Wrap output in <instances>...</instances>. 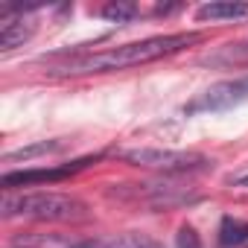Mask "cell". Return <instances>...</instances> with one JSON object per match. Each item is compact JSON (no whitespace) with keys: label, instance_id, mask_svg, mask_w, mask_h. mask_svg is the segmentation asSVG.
Wrapping results in <instances>:
<instances>
[{"label":"cell","instance_id":"cell-8","mask_svg":"<svg viewBox=\"0 0 248 248\" xmlns=\"http://www.w3.org/2000/svg\"><path fill=\"white\" fill-rule=\"evenodd\" d=\"M199 21H233V18H248V3L239 0H210L196 9Z\"/></svg>","mask_w":248,"mask_h":248},{"label":"cell","instance_id":"cell-7","mask_svg":"<svg viewBox=\"0 0 248 248\" xmlns=\"http://www.w3.org/2000/svg\"><path fill=\"white\" fill-rule=\"evenodd\" d=\"M138 196H143L155 207H175V204H184V202H196V196L184 193L175 184H140Z\"/></svg>","mask_w":248,"mask_h":248},{"label":"cell","instance_id":"cell-10","mask_svg":"<svg viewBox=\"0 0 248 248\" xmlns=\"http://www.w3.org/2000/svg\"><path fill=\"white\" fill-rule=\"evenodd\" d=\"M135 15H138V6L132 3V0H117V3L102 6V18H105V21H114V24L132 21Z\"/></svg>","mask_w":248,"mask_h":248},{"label":"cell","instance_id":"cell-3","mask_svg":"<svg viewBox=\"0 0 248 248\" xmlns=\"http://www.w3.org/2000/svg\"><path fill=\"white\" fill-rule=\"evenodd\" d=\"M123 158L135 167H149L164 172H199L213 164L199 152H175V149H129Z\"/></svg>","mask_w":248,"mask_h":248},{"label":"cell","instance_id":"cell-12","mask_svg":"<svg viewBox=\"0 0 248 248\" xmlns=\"http://www.w3.org/2000/svg\"><path fill=\"white\" fill-rule=\"evenodd\" d=\"M108 248H161V245H158L155 239L143 236V233H129V236H123V239L111 242Z\"/></svg>","mask_w":248,"mask_h":248},{"label":"cell","instance_id":"cell-5","mask_svg":"<svg viewBox=\"0 0 248 248\" xmlns=\"http://www.w3.org/2000/svg\"><path fill=\"white\" fill-rule=\"evenodd\" d=\"M93 158H79L73 164H64V167H47V170H21V172H6L3 178H0V184H3L6 190L12 187H30V184H50V181H64L70 175H76L79 170L91 167Z\"/></svg>","mask_w":248,"mask_h":248},{"label":"cell","instance_id":"cell-4","mask_svg":"<svg viewBox=\"0 0 248 248\" xmlns=\"http://www.w3.org/2000/svg\"><path fill=\"white\" fill-rule=\"evenodd\" d=\"M248 102V76H236V79H225L210 85L204 93H199L184 111L187 114H199V111H225L233 105Z\"/></svg>","mask_w":248,"mask_h":248},{"label":"cell","instance_id":"cell-1","mask_svg":"<svg viewBox=\"0 0 248 248\" xmlns=\"http://www.w3.org/2000/svg\"><path fill=\"white\" fill-rule=\"evenodd\" d=\"M196 41H199L196 32L155 35V38L132 41V44H123V47H111V50H105V53L67 59L64 64H53L50 73H56V76H85V73L123 70V67H135V64H146V62H158V59H164V56L181 53L184 47H190V44H196Z\"/></svg>","mask_w":248,"mask_h":248},{"label":"cell","instance_id":"cell-11","mask_svg":"<svg viewBox=\"0 0 248 248\" xmlns=\"http://www.w3.org/2000/svg\"><path fill=\"white\" fill-rule=\"evenodd\" d=\"M56 149H62V143H59V140H44V143L27 146V149L9 152V155H6L3 161H6V164H15V161H30V158H35V155H47V152H56Z\"/></svg>","mask_w":248,"mask_h":248},{"label":"cell","instance_id":"cell-14","mask_svg":"<svg viewBox=\"0 0 248 248\" xmlns=\"http://www.w3.org/2000/svg\"><path fill=\"white\" fill-rule=\"evenodd\" d=\"M231 184H233V187H248V172H242V175L231 178Z\"/></svg>","mask_w":248,"mask_h":248},{"label":"cell","instance_id":"cell-6","mask_svg":"<svg viewBox=\"0 0 248 248\" xmlns=\"http://www.w3.org/2000/svg\"><path fill=\"white\" fill-rule=\"evenodd\" d=\"M32 9H24V6H3V9H0V24H3V27H0V50H3V53L21 47L35 32V24L24 18V12H32Z\"/></svg>","mask_w":248,"mask_h":248},{"label":"cell","instance_id":"cell-13","mask_svg":"<svg viewBox=\"0 0 248 248\" xmlns=\"http://www.w3.org/2000/svg\"><path fill=\"white\" fill-rule=\"evenodd\" d=\"M178 248H202V242H199V233H196L190 225H184V228L178 231Z\"/></svg>","mask_w":248,"mask_h":248},{"label":"cell","instance_id":"cell-2","mask_svg":"<svg viewBox=\"0 0 248 248\" xmlns=\"http://www.w3.org/2000/svg\"><path fill=\"white\" fill-rule=\"evenodd\" d=\"M6 219H38V222H76L85 219L88 207L62 193H6L0 202Z\"/></svg>","mask_w":248,"mask_h":248},{"label":"cell","instance_id":"cell-9","mask_svg":"<svg viewBox=\"0 0 248 248\" xmlns=\"http://www.w3.org/2000/svg\"><path fill=\"white\" fill-rule=\"evenodd\" d=\"M219 242L222 245H242L248 242V222L242 219H233V216H225L222 225H219Z\"/></svg>","mask_w":248,"mask_h":248}]
</instances>
